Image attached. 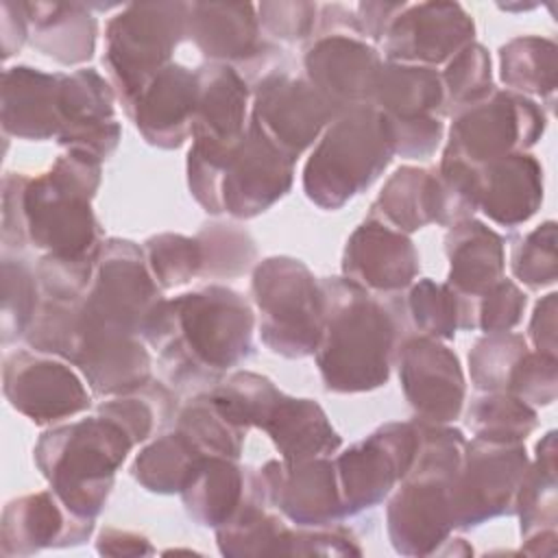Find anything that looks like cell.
Returning <instances> with one entry per match:
<instances>
[{"mask_svg": "<svg viewBox=\"0 0 558 558\" xmlns=\"http://www.w3.org/2000/svg\"><path fill=\"white\" fill-rule=\"evenodd\" d=\"M530 458L523 440L473 436L449 484L453 527H475L514 512L517 490Z\"/></svg>", "mask_w": 558, "mask_h": 558, "instance_id": "9", "label": "cell"}, {"mask_svg": "<svg viewBox=\"0 0 558 558\" xmlns=\"http://www.w3.org/2000/svg\"><path fill=\"white\" fill-rule=\"evenodd\" d=\"M318 283L323 327L314 355L325 388L366 392L384 386L401 342L397 310L344 277H327Z\"/></svg>", "mask_w": 558, "mask_h": 558, "instance_id": "2", "label": "cell"}, {"mask_svg": "<svg viewBox=\"0 0 558 558\" xmlns=\"http://www.w3.org/2000/svg\"><path fill=\"white\" fill-rule=\"evenodd\" d=\"M527 351V342L519 333H486L469 351L473 386L482 392H508L512 373Z\"/></svg>", "mask_w": 558, "mask_h": 558, "instance_id": "41", "label": "cell"}, {"mask_svg": "<svg viewBox=\"0 0 558 558\" xmlns=\"http://www.w3.org/2000/svg\"><path fill=\"white\" fill-rule=\"evenodd\" d=\"M355 536L338 523L288 530L283 556H360Z\"/></svg>", "mask_w": 558, "mask_h": 558, "instance_id": "52", "label": "cell"}, {"mask_svg": "<svg viewBox=\"0 0 558 558\" xmlns=\"http://www.w3.org/2000/svg\"><path fill=\"white\" fill-rule=\"evenodd\" d=\"M405 310L421 336L451 340L460 329V296L432 279H418L408 294Z\"/></svg>", "mask_w": 558, "mask_h": 558, "instance_id": "46", "label": "cell"}, {"mask_svg": "<svg viewBox=\"0 0 558 558\" xmlns=\"http://www.w3.org/2000/svg\"><path fill=\"white\" fill-rule=\"evenodd\" d=\"M466 423L475 436L525 440L536 427V410L510 392H484L473 399Z\"/></svg>", "mask_w": 558, "mask_h": 558, "instance_id": "42", "label": "cell"}, {"mask_svg": "<svg viewBox=\"0 0 558 558\" xmlns=\"http://www.w3.org/2000/svg\"><path fill=\"white\" fill-rule=\"evenodd\" d=\"M203 253V266H201V277L209 279H229L244 275L255 257L257 248L248 231L235 227V225H207L198 235H196Z\"/></svg>", "mask_w": 558, "mask_h": 558, "instance_id": "43", "label": "cell"}, {"mask_svg": "<svg viewBox=\"0 0 558 558\" xmlns=\"http://www.w3.org/2000/svg\"><path fill=\"white\" fill-rule=\"evenodd\" d=\"M371 107L399 120L438 118L445 111L440 72H436V68L386 61L379 70Z\"/></svg>", "mask_w": 558, "mask_h": 558, "instance_id": "33", "label": "cell"}, {"mask_svg": "<svg viewBox=\"0 0 558 558\" xmlns=\"http://www.w3.org/2000/svg\"><path fill=\"white\" fill-rule=\"evenodd\" d=\"M525 303L527 299L514 281L499 279L477 299V327L484 333L510 331L512 327L519 325Z\"/></svg>", "mask_w": 558, "mask_h": 558, "instance_id": "51", "label": "cell"}, {"mask_svg": "<svg viewBox=\"0 0 558 558\" xmlns=\"http://www.w3.org/2000/svg\"><path fill=\"white\" fill-rule=\"evenodd\" d=\"M449 480L405 475L390 495L386 527L397 554L429 556L453 530Z\"/></svg>", "mask_w": 558, "mask_h": 558, "instance_id": "18", "label": "cell"}, {"mask_svg": "<svg viewBox=\"0 0 558 558\" xmlns=\"http://www.w3.org/2000/svg\"><path fill=\"white\" fill-rule=\"evenodd\" d=\"M205 456L177 427L157 436L135 458L131 473L150 493H181Z\"/></svg>", "mask_w": 558, "mask_h": 558, "instance_id": "35", "label": "cell"}, {"mask_svg": "<svg viewBox=\"0 0 558 558\" xmlns=\"http://www.w3.org/2000/svg\"><path fill=\"white\" fill-rule=\"evenodd\" d=\"M253 303L259 338L277 355L299 360L316 351L323 327V292L312 270L294 257H266L253 268Z\"/></svg>", "mask_w": 558, "mask_h": 558, "instance_id": "6", "label": "cell"}, {"mask_svg": "<svg viewBox=\"0 0 558 558\" xmlns=\"http://www.w3.org/2000/svg\"><path fill=\"white\" fill-rule=\"evenodd\" d=\"M185 22L187 2L126 4L109 20L102 61L122 107L172 63L170 57L185 37Z\"/></svg>", "mask_w": 558, "mask_h": 558, "instance_id": "7", "label": "cell"}, {"mask_svg": "<svg viewBox=\"0 0 558 558\" xmlns=\"http://www.w3.org/2000/svg\"><path fill=\"white\" fill-rule=\"evenodd\" d=\"M31 44L63 65L92 59L98 22L78 2H26Z\"/></svg>", "mask_w": 558, "mask_h": 558, "instance_id": "30", "label": "cell"}, {"mask_svg": "<svg viewBox=\"0 0 558 558\" xmlns=\"http://www.w3.org/2000/svg\"><path fill=\"white\" fill-rule=\"evenodd\" d=\"M512 275L530 290L547 288L556 281V222L547 220L519 238L510 255Z\"/></svg>", "mask_w": 558, "mask_h": 558, "instance_id": "48", "label": "cell"}, {"mask_svg": "<svg viewBox=\"0 0 558 558\" xmlns=\"http://www.w3.org/2000/svg\"><path fill=\"white\" fill-rule=\"evenodd\" d=\"M408 2H360L355 7V22L362 37L384 41L392 20Z\"/></svg>", "mask_w": 558, "mask_h": 558, "instance_id": "56", "label": "cell"}, {"mask_svg": "<svg viewBox=\"0 0 558 558\" xmlns=\"http://www.w3.org/2000/svg\"><path fill=\"white\" fill-rule=\"evenodd\" d=\"M96 255H44L35 268L41 296L57 301H83L94 281Z\"/></svg>", "mask_w": 558, "mask_h": 558, "instance_id": "49", "label": "cell"}, {"mask_svg": "<svg viewBox=\"0 0 558 558\" xmlns=\"http://www.w3.org/2000/svg\"><path fill=\"white\" fill-rule=\"evenodd\" d=\"M395 157L388 124L375 107L340 113L303 168V190L320 209H340L373 185Z\"/></svg>", "mask_w": 558, "mask_h": 558, "instance_id": "5", "label": "cell"}, {"mask_svg": "<svg viewBox=\"0 0 558 558\" xmlns=\"http://www.w3.org/2000/svg\"><path fill=\"white\" fill-rule=\"evenodd\" d=\"M307 81L323 98L344 113L355 107H371L379 70V52L364 37L351 31H329L314 39L305 52Z\"/></svg>", "mask_w": 558, "mask_h": 558, "instance_id": "15", "label": "cell"}, {"mask_svg": "<svg viewBox=\"0 0 558 558\" xmlns=\"http://www.w3.org/2000/svg\"><path fill=\"white\" fill-rule=\"evenodd\" d=\"M28 13L26 2H2V57L9 59L15 54L22 44L28 39Z\"/></svg>", "mask_w": 558, "mask_h": 558, "instance_id": "58", "label": "cell"}, {"mask_svg": "<svg viewBox=\"0 0 558 558\" xmlns=\"http://www.w3.org/2000/svg\"><path fill=\"white\" fill-rule=\"evenodd\" d=\"M2 381L9 403L37 425L74 416L92 403L70 362L39 351L9 353Z\"/></svg>", "mask_w": 558, "mask_h": 558, "instance_id": "14", "label": "cell"}, {"mask_svg": "<svg viewBox=\"0 0 558 558\" xmlns=\"http://www.w3.org/2000/svg\"><path fill=\"white\" fill-rule=\"evenodd\" d=\"M558 360L556 355L527 351L517 364L508 392L527 405H549L556 399Z\"/></svg>", "mask_w": 558, "mask_h": 558, "instance_id": "50", "label": "cell"}, {"mask_svg": "<svg viewBox=\"0 0 558 558\" xmlns=\"http://www.w3.org/2000/svg\"><path fill=\"white\" fill-rule=\"evenodd\" d=\"M286 464L329 458L342 445L325 410L312 399L283 395L262 427Z\"/></svg>", "mask_w": 558, "mask_h": 558, "instance_id": "31", "label": "cell"}, {"mask_svg": "<svg viewBox=\"0 0 558 558\" xmlns=\"http://www.w3.org/2000/svg\"><path fill=\"white\" fill-rule=\"evenodd\" d=\"M72 364L96 397L126 395L150 381V355L140 336H87Z\"/></svg>", "mask_w": 558, "mask_h": 558, "instance_id": "29", "label": "cell"}, {"mask_svg": "<svg viewBox=\"0 0 558 558\" xmlns=\"http://www.w3.org/2000/svg\"><path fill=\"white\" fill-rule=\"evenodd\" d=\"M251 96L248 124L292 161L338 118L307 78L286 72H266Z\"/></svg>", "mask_w": 558, "mask_h": 558, "instance_id": "12", "label": "cell"}, {"mask_svg": "<svg viewBox=\"0 0 558 558\" xmlns=\"http://www.w3.org/2000/svg\"><path fill=\"white\" fill-rule=\"evenodd\" d=\"M196 96V72L170 63L148 81L124 111L150 146L170 150L192 135Z\"/></svg>", "mask_w": 558, "mask_h": 558, "instance_id": "23", "label": "cell"}, {"mask_svg": "<svg viewBox=\"0 0 558 558\" xmlns=\"http://www.w3.org/2000/svg\"><path fill=\"white\" fill-rule=\"evenodd\" d=\"M28 177L20 172H7L2 179V242L13 248H22L26 240L24 229V190Z\"/></svg>", "mask_w": 558, "mask_h": 558, "instance_id": "55", "label": "cell"}, {"mask_svg": "<svg viewBox=\"0 0 558 558\" xmlns=\"http://www.w3.org/2000/svg\"><path fill=\"white\" fill-rule=\"evenodd\" d=\"M100 185V159L65 150L48 172L28 177L24 190L26 240L46 255L85 257L100 248L92 198Z\"/></svg>", "mask_w": 558, "mask_h": 558, "instance_id": "4", "label": "cell"}, {"mask_svg": "<svg viewBox=\"0 0 558 558\" xmlns=\"http://www.w3.org/2000/svg\"><path fill=\"white\" fill-rule=\"evenodd\" d=\"M214 408L235 427H264L283 392L264 375L235 371L220 379L209 392Z\"/></svg>", "mask_w": 558, "mask_h": 558, "instance_id": "38", "label": "cell"}, {"mask_svg": "<svg viewBox=\"0 0 558 558\" xmlns=\"http://www.w3.org/2000/svg\"><path fill=\"white\" fill-rule=\"evenodd\" d=\"M255 314L248 301L211 283L196 292L161 299L142 327L166 379L181 390L209 386L253 353Z\"/></svg>", "mask_w": 558, "mask_h": 558, "instance_id": "1", "label": "cell"}, {"mask_svg": "<svg viewBox=\"0 0 558 558\" xmlns=\"http://www.w3.org/2000/svg\"><path fill=\"white\" fill-rule=\"evenodd\" d=\"M292 174L294 161L248 124L222 172V211L244 220L259 216L288 194Z\"/></svg>", "mask_w": 558, "mask_h": 558, "instance_id": "17", "label": "cell"}, {"mask_svg": "<svg viewBox=\"0 0 558 558\" xmlns=\"http://www.w3.org/2000/svg\"><path fill=\"white\" fill-rule=\"evenodd\" d=\"M238 460L205 456L181 490L187 514L207 527L225 525L244 497V469Z\"/></svg>", "mask_w": 558, "mask_h": 558, "instance_id": "34", "label": "cell"}, {"mask_svg": "<svg viewBox=\"0 0 558 558\" xmlns=\"http://www.w3.org/2000/svg\"><path fill=\"white\" fill-rule=\"evenodd\" d=\"M174 427L185 434L203 456H222L238 460L246 432L229 423L211 403L209 395H198L185 403L174 421Z\"/></svg>", "mask_w": 558, "mask_h": 558, "instance_id": "39", "label": "cell"}, {"mask_svg": "<svg viewBox=\"0 0 558 558\" xmlns=\"http://www.w3.org/2000/svg\"><path fill=\"white\" fill-rule=\"evenodd\" d=\"M264 471L272 506L299 527L331 525L347 517L333 460L312 458L296 464L268 460Z\"/></svg>", "mask_w": 558, "mask_h": 558, "instance_id": "21", "label": "cell"}, {"mask_svg": "<svg viewBox=\"0 0 558 558\" xmlns=\"http://www.w3.org/2000/svg\"><path fill=\"white\" fill-rule=\"evenodd\" d=\"M445 253L449 257L447 286L460 296V329H475L477 299L504 279V240L484 222L466 218L447 231Z\"/></svg>", "mask_w": 558, "mask_h": 558, "instance_id": "22", "label": "cell"}, {"mask_svg": "<svg viewBox=\"0 0 558 558\" xmlns=\"http://www.w3.org/2000/svg\"><path fill=\"white\" fill-rule=\"evenodd\" d=\"M174 410L172 392L161 384H146L140 390L118 395L98 405V414L118 423L133 445L144 442L157 425H163Z\"/></svg>", "mask_w": 558, "mask_h": 558, "instance_id": "40", "label": "cell"}, {"mask_svg": "<svg viewBox=\"0 0 558 558\" xmlns=\"http://www.w3.org/2000/svg\"><path fill=\"white\" fill-rule=\"evenodd\" d=\"M418 272V253L410 235L366 218L347 240L342 277L373 294L395 296Z\"/></svg>", "mask_w": 558, "mask_h": 558, "instance_id": "20", "label": "cell"}, {"mask_svg": "<svg viewBox=\"0 0 558 558\" xmlns=\"http://www.w3.org/2000/svg\"><path fill=\"white\" fill-rule=\"evenodd\" d=\"M94 519L74 517L52 490L7 504L0 525L2 556H31L46 547H70L89 538Z\"/></svg>", "mask_w": 558, "mask_h": 558, "instance_id": "24", "label": "cell"}, {"mask_svg": "<svg viewBox=\"0 0 558 558\" xmlns=\"http://www.w3.org/2000/svg\"><path fill=\"white\" fill-rule=\"evenodd\" d=\"M159 301L161 288L146 266L144 251L131 240L109 238L98 248L94 281L81 303V340L105 333L142 338V327Z\"/></svg>", "mask_w": 558, "mask_h": 558, "instance_id": "8", "label": "cell"}, {"mask_svg": "<svg viewBox=\"0 0 558 558\" xmlns=\"http://www.w3.org/2000/svg\"><path fill=\"white\" fill-rule=\"evenodd\" d=\"M475 37L471 15L456 2L405 4L384 37L388 61L436 68L451 61Z\"/></svg>", "mask_w": 558, "mask_h": 558, "instance_id": "16", "label": "cell"}, {"mask_svg": "<svg viewBox=\"0 0 558 558\" xmlns=\"http://www.w3.org/2000/svg\"><path fill=\"white\" fill-rule=\"evenodd\" d=\"M556 74L558 48L551 39L523 35L510 39L499 50V76L510 92L551 98Z\"/></svg>", "mask_w": 558, "mask_h": 558, "instance_id": "37", "label": "cell"}, {"mask_svg": "<svg viewBox=\"0 0 558 558\" xmlns=\"http://www.w3.org/2000/svg\"><path fill=\"white\" fill-rule=\"evenodd\" d=\"M259 28L281 41H301L316 28L318 7L312 2H262L257 4Z\"/></svg>", "mask_w": 558, "mask_h": 558, "instance_id": "53", "label": "cell"}, {"mask_svg": "<svg viewBox=\"0 0 558 558\" xmlns=\"http://www.w3.org/2000/svg\"><path fill=\"white\" fill-rule=\"evenodd\" d=\"M440 81L445 89V111H458L486 98L495 89L488 50L482 44L471 41L447 61Z\"/></svg>", "mask_w": 558, "mask_h": 558, "instance_id": "45", "label": "cell"}, {"mask_svg": "<svg viewBox=\"0 0 558 558\" xmlns=\"http://www.w3.org/2000/svg\"><path fill=\"white\" fill-rule=\"evenodd\" d=\"M399 381L416 421L447 425L464 403V373L458 355L436 338L408 336L395 351Z\"/></svg>", "mask_w": 558, "mask_h": 558, "instance_id": "13", "label": "cell"}, {"mask_svg": "<svg viewBox=\"0 0 558 558\" xmlns=\"http://www.w3.org/2000/svg\"><path fill=\"white\" fill-rule=\"evenodd\" d=\"M418 447L416 423H386L342 451L336 462L344 514L381 504L408 475Z\"/></svg>", "mask_w": 558, "mask_h": 558, "instance_id": "11", "label": "cell"}, {"mask_svg": "<svg viewBox=\"0 0 558 558\" xmlns=\"http://www.w3.org/2000/svg\"><path fill=\"white\" fill-rule=\"evenodd\" d=\"M545 111L523 94L493 89L486 98L453 111L447 157L471 166L525 153L545 131Z\"/></svg>", "mask_w": 558, "mask_h": 558, "instance_id": "10", "label": "cell"}, {"mask_svg": "<svg viewBox=\"0 0 558 558\" xmlns=\"http://www.w3.org/2000/svg\"><path fill=\"white\" fill-rule=\"evenodd\" d=\"M482 209L501 227H519L543 203V168L527 153H512L477 166Z\"/></svg>", "mask_w": 558, "mask_h": 558, "instance_id": "27", "label": "cell"}, {"mask_svg": "<svg viewBox=\"0 0 558 558\" xmlns=\"http://www.w3.org/2000/svg\"><path fill=\"white\" fill-rule=\"evenodd\" d=\"M514 512L521 519V536L556 530V432H547L538 445L536 456L519 484Z\"/></svg>", "mask_w": 558, "mask_h": 558, "instance_id": "36", "label": "cell"}, {"mask_svg": "<svg viewBox=\"0 0 558 558\" xmlns=\"http://www.w3.org/2000/svg\"><path fill=\"white\" fill-rule=\"evenodd\" d=\"M366 218L379 220L405 235L440 218V185L436 170L401 166L381 187Z\"/></svg>", "mask_w": 558, "mask_h": 558, "instance_id": "32", "label": "cell"}, {"mask_svg": "<svg viewBox=\"0 0 558 558\" xmlns=\"http://www.w3.org/2000/svg\"><path fill=\"white\" fill-rule=\"evenodd\" d=\"M257 7L248 2L187 4L185 35L214 63L251 61L266 50Z\"/></svg>", "mask_w": 558, "mask_h": 558, "instance_id": "26", "label": "cell"}, {"mask_svg": "<svg viewBox=\"0 0 558 558\" xmlns=\"http://www.w3.org/2000/svg\"><path fill=\"white\" fill-rule=\"evenodd\" d=\"M198 96L192 120V144L229 153L248 131L251 89L242 74L227 63L196 70Z\"/></svg>", "mask_w": 558, "mask_h": 558, "instance_id": "25", "label": "cell"}, {"mask_svg": "<svg viewBox=\"0 0 558 558\" xmlns=\"http://www.w3.org/2000/svg\"><path fill=\"white\" fill-rule=\"evenodd\" d=\"M98 554L105 556H146L153 554V545L148 543L146 536L131 532V530H120V527H105L96 541Z\"/></svg>", "mask_w": 558, "mask_h": 558, "instance_id": "59", "label": "cell"}, {"mask_svg": "<svg viewBox=\"0 0 558 558\" xmlns=\"http://www.w3.org/2000/svg\"><path fill=\"white\" fill-rule=\"evenodd\" d=\"M144 259L161 290L187 283L201 275L203 253L196 238L181 233H159L144 242Z\"/></svg>", "mask_w": 558, "mask_h": 558, "instance_id": "44", "label": "cell"}, {"mask_svg": "<svg viewBox=\"0 0 558 558\" xmlns=\"http://www.w3.org/2000/svg\"><path fill=\"white\" fill-rule=\"evenodd\" d=\"M556 292L543 296L532 314L527 333L536 351L556 355Z\"/></svg>", "mask_w": 558, "mask_h": 558, "instance_id": "57", "label": "cell"}, {"mask_svg": "<svg viewBox=\"0 0 558 558\" xmlns=\"http://www.w3.org/2000/svg\"><path fill=\"white\" fill-rule=\"evenodd\" d=\"M113 85L92 68L61 74V131L57 142L65 150H81L100 161L107 159L120 142V124L113 118Z\"/></svg>", "mask_w": 558, "mask_h": 558, "instance_id": "19", "label": "cell"}, {"mask_svg": "<svg viewBox=\"0 0 558 558\" xmlns=\"http://www.w3.org/2000/svg\"><path fill=\"white\" fill-rule=\"evenodd\" d=\"M41 290L37 275L22 262H2V342L9 344L20 336H26L33 316L39 307Z\"/></svg>", "mask_w": 558, "mask_h": 558, "instance_id": "47", "label": "cell"}, {"mask_svg": "<svg viewBox=\"0 0 558 558\" xmlns=\"http://www.w3.org/2000/svg\"><path fill=\"white\" fill-rule=\"evenodd\" d=\"M133 447L118 423L96 412L44 432L33 453L59 501L74 517L96 519L109 499L116 471Z\"/></svg>", "mask_w": 558, "mask_h": 558, "instance_id": "3", "label": "cell"}, {"mask_svg": "<svg viewBox=\"0 0 558 558\" xmlns=\"http://www.w3.org/2000/svg\"><path fill=\"white\" fill-rule=\"evenodd\" d=\"M384 118L388 124L395 155H401L408 159H421V157L434 155L445 135V126L436 116L410 118V120H399L388 116Z\"/></svg>", "mask_w": 558, "mask_h": 558, "instance_id": "54", "label": "cell"}, {"mask_svg": "<svg viewBox=\"0 0 558 558\" xmlns=\"http://www.w3.org/2000/svg\"><path fill=\"white\" fill-rule=\"evenodd\" d=\"M61 74L28 65L2 72V129L22 140H50L61 131Z\"/></svg>", "mask_w": 558, "mask_h": 558, "instance_id": "28", "label": "cell"}]
</instances>
